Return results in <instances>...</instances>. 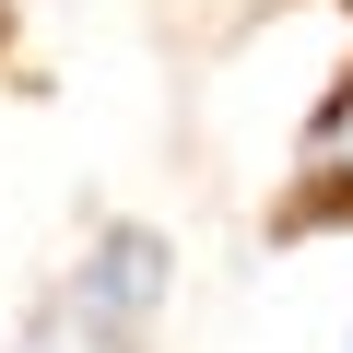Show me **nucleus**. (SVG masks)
Returning <instances> with one entry per match:
<instances>
[{
  "label": "nucleus",
  "mask_w": 353,
  "mask_h": 353,
  "mask_svg": "<svg viewBox=\"0 0 353 353\" xmlns=\"http://www.w3.org/2000/svg\"><path fill=\"white\" fill-rule=\"evenodd\" d=\"M153 306H165V236L118 224V236H106V248L71 271V341H94V353H130Z\"/></svg>",
  "instance_id": "nucleus-1"
},
{
  "label": "nucleus",
  "mask_w": 353,
  "mask_h": 353,
  "mask_svg": "<svg viewBox=\"0 0 353 353\" xmlns=\"http://www.w3.org/2000/svg\"><path fill=\"white\" fill-rule=\"evenodd\" d=\"M24 353H94V341H24Z\"/></svg>",
  "instance_id": "nucleus-2"
}]
</instances>
